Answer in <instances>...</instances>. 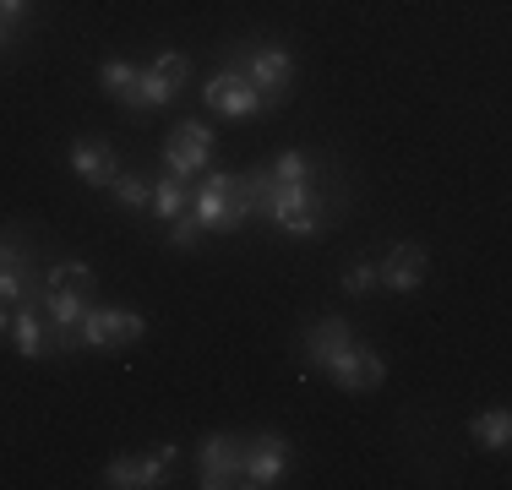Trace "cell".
<instances>
[{
	"label": "cell",
	"instance_id": "obj_2",
	"mask_svg": "<svg viewBox=\"0 0 512 490\" xmlns=\"http://www.w3.org/2000/svg\"><path fill=\"white\" fill-rule=\"evenodd\" d=\"M202 191H197V224L218 229V235H235L240 224L256 213V196L251 180H235L229 169H202Z\"/></svg>",
	"mask_w": 512,
	"mask_h": 490
},
{
	"label": "cell",
	"instance_id": "obj_19",
	"mask_svg": "<svg viewBox=\"0 0 512 490\" xmlns=\"http://www.w3.org/2000/svg\"><path fill=\"white\" fill-rule=\"evenodd\" d=\"M148 207H153L158 218H180V213H186V186H180L175 175H164V180H158V186H153Z\"/></svg>",
	"mask_w": 512,
	"mask_h": 490
},
{
	"label": "cell",
	"instance_id": "obj_14",
	"mask_svg": "<svg viewBox=\"0 0 512 490\" xmlns=\"http://www.w3.org/2000/svg\"><path fill=\"white\" fill-rule=\"evenodd\" d=\"M71 169H77L88 186H99V191H109V180L120 175V164H115V153H109L104 142H71Z\"/></svg>",
	"mask_w": 512,
	"mask_h": 490
},
{
	"label": "cell",
	"instance_id": "obj_20",
	"mask_svg": "<svg viewBox=\"0 0 512 490\" xmlns=\"http://www.w3.org/2000/svg\"><path fill=\"white\" fill-rule=\"evenodd\" d=\"M109 196H115L120 207H131V213H137V207H148L153 186H142L137 175H115V180H109Z\"/></svg>",
	"mask_w": 512,
	"mask_h": 490
},
{
	"label": "cell",
	"instance_id": "obj_27",
	"mask_svg": "<svg viewBox=\"0 0 512 490\" xmlns=\"http://www.w3.org/2000/svg\"><path fill=\"white\" fill-rule=\"evenodd\" d=\"M6 327H11V311H6V300H0V333H6Z\"/></svg>",
	"mask_w": 512,
	"mask_h": 490
},
{
	"label": "cell",
	"instance_id": "obj_3",
	"mask_svg": "<svg viewBox=\"0 0 512 490\" xmlns=\"http://www.w3.org/2000/svg\"><path fill=\"white\" fill-rule=\"evenodd\" d=\"M142 333H148V322L137 311H115V305H88L77 322L82 349H131Z\"/></svg>",
	"mask_w": 512,
	"mask_h": 490
},
{
	"label": "cell",
	"instance_id": "obj_22",
	"mask_svg": "<svg viewBox=\"0 0 512 490\" xmlns=\"http://www.w3.org/2000/svg\"><path fill=\"white\" fill-rule=\"evenodd\" d=\"M267 175L273 180H311V158L306 153H278L273 164H267Z\"/></svg>",
	"mask_w": 512,
	"mask_h": 490
},
{
	"label": "cell",
	"instance_id": "obj_5",
	"mask_svg": "<svg viewBox=\"0 0 512 490\" xmlns=\"http://www.w3.org/2000/svg\"><path fill=\"white\" fill-rule=\"evenodd\" d=\"M202 98H207V109H218V115H229V120H251L256 109H262V93L251 88V77L240 66L213 71V82L202 88Z\"/></svg>",
	"mask_w": 512,
	"mask_h": 490
},
{
	"label": "cell",
	"instance_id": "obj_9",
	"mask_svg": "<svg viewBox=\"0 0 512 490\" xmlns=\"http://www.w3.org/2000/svg\"><path fill=\"white\" fill-rule=\"evenodd\" d=\"M284 463H289V441L278 436V431H262L246 447V463H240V485H251V490H267V485H278L284 480Z\"/></svg>",
	"mask_w": 512,
	"mask_h": 490
},
{
	"label": "cell",
	"instance_id": "obj_7",
	"mask_svg": "<svg viewBox=\"0 0 512 490\" xmlns=\"http://www.w3.org/2000/svg\"><path fill=\"white\" fill-rule=\"evenodd\" d=\"M175 458H180L175 441L153 447L148 458H115L104 469V485H115V490H153V485H164V474H169V463H175Z\"/></svg>",
	"mask_w": 512,
	"mask_h": 490
},
{
	"label": "cell",
	"instance_id": "obj_4",
	"mask_svg": "<svg viewBox=\"0 0 512 490\" xmlns=\"http://www.w3.org/2000/svg\"><path fill=\"white\" fill-rule=\"evenodd\" d=\"M251 77V88L262 93V104H284L289 82H295V60H289L284 44H262L246 55V66H240Z\"/></svg>",
	"mask_w": 512,
	"mask_h": 490
},
{
	"label": "cell",
	"instance_id": "obj_26",
	"mask_svg": "<svg viewBox=\"0 0 512 490\" xmlns=\"http://www.w3.org/2000/svg\"><path fill=\"white\" fill-rule=\"evenodd\" d=\"M22 11H28V0H0V22H6V28L22 22Z\"/></svg>",
	"mask_w": 512,
	"mask_h": 490
},
{
	"label": "cell",
	"instance_id": "obj_1",
	"mask_svg": "<svg viewBox=\"0 0 512 490\" xmlns=\"http://www.w3.org/2000/svg\"><path fill=\"white\" fill-rule=\"evenodd\" d=\"M251 196L284 235H322L327 229V202L311 191V180H273L267 169H256Z\"/></svg>",
	"mask_w": 512,
	"mask_h": 490
},
{
	"label": "cell",
	"instance_id": "obj_16",
	"mask_svg": "<svg viewBox=\"0 0 512 490\" xmlns=\"http://www.w3.org/2000/svg\"><path fill=\"white\" fill-rule=\"evenodd\" d=\"M11 333H17V354H22V360H44V354H50V338H44V327H39V305H17Z\"/></svg>",
	"mask_w": 512,
	"mask_h": 490
},
{
	"label": "cell",
	"instance_id": "obj_23",
	"mask_svg": "<svg viewBox=\"0 0 512 490\" xmlns=\"http://www.w3.org/2000/svg\"><path fill=\"white\" fill-rule=\"evenodd\" d=\"M197 240H202V224H197V213H180V218H169V245L175 251H197Z\"/></svg>",
	"mask_w": 512,
	"mask_h": 490
},
{
	"label": "cell",
	"instance_id": "obj_11",
	"mask_svg": "<svg viewBox=\"0 0 512 490\" xmlns=\"http://www.w3.org/2000/svg\"><path fill=\"white\" fill-rule=\"evenodd\" d=\"M376 284H387L398 294L420 289L425 284V245H393V251L376 262Z\"/></svg>",
	"mask_w": 512,
	"mask_h": 490
},
{
	"label": "cell",
	"instance_id": "obj_17",
	"mask_svg": "<svg viewBox=\"0 0 512 490\" xmlns=\"http://www.w3.org/2000/svg\"><path fill=\"white\" fill-rule=\"evenodd\" d=\"M120 104H131V109H164V104H175V88H164L153 71H131V82H126V93H120Z\"/></svg>",
	"mask_w": 512,
	"mask_h": 490
},
{
	"label": "cell",
	"instance_id": "obj_8",
	"mask_svg": "<svg viewBox=\"0 0 512 490\" xmlns=\"http://www.w3.org/2000/svg\"><path fill=\"white\" fill-rule=\"evenodd\" d=\"M197 463H202V490H229V485H240V463H246V447H240L229 431H213L202 441V452H197Z\"/></svg>",
	"mask_w": 512,
	"mask_h": 490
},
{
	"label": "cell",
	"instance_id": "obj_12",
	"mask_svg": "<svg viewBox=\"0 0 512 490\" xmlns=\"http://www.w3.org/2000/svg\"><path fill=\"white\" fill-rule=\"evenodd\" d=\"M349 343H355V327H349L344 316H327V322H316L311 333H306V343H300V349H306V365L327 371V365H333L338 354L349 349Z\"/></svg>",
	"mask_w": 512,
	"mask_h": 490
},
{
	"label": "cell",
	"instance_id": "obj_15",
	"mask_svg": "<svg viewBox=\"0 0 512 490\" xmlns=\"http://www.w3.org/2000/svg\"><path fill=\"white\" fill-rule=\"evenodd\" d=\"M93 289H99V278H93L88 262H55L50 273H44V294H71V300H93Z\"/></svg>",
	"mask_w": 512,
	"mask_h": 490
},
{
	"label": "cell",
	"instance_id": "obj_13",
	"mask_svg": "<svg viewBox=\"0 0 512 490\" xmlns=\"http://www.w3.org/2000/svg\"><path fill=\"white\" fill-rule=\"evenodd\" d=\"M28 251H22L17 235H0V300L6 305H22L28 300Z\"/></svg>",
	"mask_w": 512,
	"mask_h": 490
},
{
	"label": "cell",
	"instance_id": "obj_10",
	"mask_svg": "<svg viewBox=\"0 0 512 490\" xmlns=\"http://www.w3.org/2000/svg\"><path fill=\"white\" fill-rule=\"evenodd\" d=\"M382 376H387L382 360H376V354L365 349L360 338L349 343V349L338 354L333 365H327V382H333L338 392H376V387H382Z\"/></svg>",
	"mask_w": 512,
	"mask_h": 490
},
{
	"label": "cell",
	"instance_id": "obj_28",
	"mask_svg": "<svg viewBox=\"0 0 512 490\" xmlns=\"http://www.w3.org/2000/svg\"><path fill=\"white\" fill-rule=\"evenodd\" d=\"M11 44V28H6V22H0V49H6Z\"/></svg>",
	"mask_w": 512,
	"mask_h": 490
},
{
	"label": "cell",
	"instance_id": "obj_6",
	"mask_svg": "<svg viewBox=\"0 0 512 490\" xmlns=\"http://www.w3.org/2000/svg\"><path fill=\"white\" fill-rule=\"evenodd\" d=\"M207 153H213V131H207L202 120H180V126L169 131V142H164V164H169V175H175V180L202 175Z\"/></svg>",
	"mask_w": 512,
	"mask_h": 490
},
{
	"label": "cell",
	"instance_id": "obj_24",
	"mask_svg": "<svg viewBox=\"0 0 512 490\" xmlns=\"http://www.w3.org/2000/svg\"><path fill=\"white\" fill-rule=\"evenodd\" d=\"M131 71H137V66H126V60H104V66H99V88L109 98H120V93H126V82H131Z\"/></svg>",
	"mask_w": 512,
	"mask_h": 490
},
{
	"label": "cell",
	"instance_id": "obj_18",
	"mask_svg": "<svg viewBox=\"0 0 512 490\" xmlns=\"http://www.w3.org/2000/svg\"><path fill=\"white\" fill-rule=\"evenodd\" d=\"M469 436L480 441L485 452H507V441H512V414H507V409L474 414V420H469Z\"/></svg>",
	"mask_w": 512,
	"mask_h": 490
},
{
	"label": "cell",
	"instance_id": "obj_25",
	"mask_svg": "<svg viewBox=\"0 0 512 490\" xmlns=\"http://www.w3.org/2000/svg\"><path fill=\"white\" fill-rule=\"evenodd\" d=\"M344 289H349V294H371V289H376V262L349 267V273H344Z\"/></svg>",
	"mask_w": 512,
	"mask_h": 490
},
{
	"label": "cell",
	"instance_id": "obj_21",
	"mask_svg": "<svg viewBox=\"0 0 512 490\" xmlns=\"http://www.w3.org/2000/svg\"><path fill=\"white\" fill-rule=\"evenodd\" d=\"M148 71H153V77H158V82H164V88H175V93H180V88H186V77H191V66H186V55H158V60H153V66H148Z\"/></svg>",
	"mask_w": 512,
	"mask_h": 490
}]
</instances>
